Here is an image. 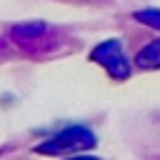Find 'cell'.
Wrapping results in <instances>:
<instances>
[{
    "label": "cell",
    "mask_w": 160,
    "mask_h": 160,
    "mask_svg": "<svg viewBox=\"0 0 160 160\" xmlns=\"http://www.w3.org/2000/svg\"><path fill=\"white\" fill-rule=\"evenodd\" d=\"M95 58H100V62L108 65L112 75H122V78L128 75V65L122 62L125 58H122V50H120L118 42H105L102 48L95 50Z\"/></svg>",
    "instance_id": "obj_1"
},
{
    "label": "cell",
    "mask_w": 160,
    "mask_h": 160,
    "mask_svg": "<svg viewBox=\"0 0 160 160\" xmlns=\"http://www.w3.org/2000/svg\"><path fill=\"white\" fill-rule=\"evenodd\" d=\"M92 142V135L80 130V128H72L68 132H62L60 138H55V142L50 145H42L40 150L42 152H52V150H65V148H80V145H90Z\"/></svg>",
    "instance_id": "obj_2"
},
{
    "label": "cell",
    "mask_w": 160,
    "mask_h": 160,
    "mask_svg": "<svg viewBox=\"0 0 160 160\" xmlns=\"http://www.w3.org/2000/svg\"><path fill=\"white\" fill-rule=\"evenodd\" d=\"M138 62H140V65H150V68L160 65V40H155L142 55H138Z\"/></svg>",
    "instance_id": "obj_3"
},
{
    "label": "cell",
    "mask_w": 160,
    "mask_h": 160,
    "mask_svg": "<svg viewBox=\"0 0 160 160\" xmlns=\"http://www.w3.org/2000/svg\"><path fill=\"white\" fill-rule=\"evenodd\" d=\"M138 18H142L145 22H150V25H155V28H160V12H158V10H148V12H138Z\"/></svg>",
    "instance_id": "obj_4"
},
{
    "label": "cell",
    "mask_w": 160,
    "mask_h": 160,
    "mask_svg": "<svg viewBox=\"0 0 160 160\" xmlns=\"http://www.w3.org/2000/svg\"><path fill=\"white\" fill-rule=\"evenodd\" d=\"M72 160H95V158H72Z\"/></svg>",
    "instance_id": "obj_5"
}]
</instances>
